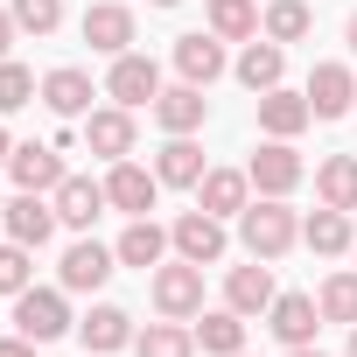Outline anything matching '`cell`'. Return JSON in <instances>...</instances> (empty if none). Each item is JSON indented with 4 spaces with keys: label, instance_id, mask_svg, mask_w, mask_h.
<instances>
[{
    "label": "cell",
    "instance_id": "obj_18",
    "mask_svg": "<svg viewBox=\"0 0 357 357\" xmlns=\"http://www.w3.org/2000/svg\"><path fill=\"white\" fill-rule=\"evenodd\" d=\"M266 329H273L287 350H301V343H315V329H322V301H315V294H273Z\"/></svg>",
    "mask_w": 357,
    "mask_h": 357
},
{
    "label": "cell",
    "instance_id": "obj_36",
    "mask_svg": "<svg viewBox=\"0 0 357 357\" xmlns=\"http://www.w3.org/2000/svg\"><path fill=\"white\" fill-rule=\"evenodd\" d=\"M15 36H22V22H15V8H0V63L15 56Z\"/></svg>",
    "mask_w": 357,
    "mask_h": 357
},
{
    "label": "cell",
    "instance_id": "obj_4",
    "mask_svg": "<svg viewBox=\"0 0 357 357\" xmlns=\"http://www.w3.org/2000/svg\"><path fill=\"white\" fill-rule=\"evenodd\" d=\"M112 273H119V252L98 245V238H77V245H63V259H56V287H63V294H98Z\"/></svg>",
    "mask_w": 357,
    "mask_h": 357
},
{
    "label": "cell",
    "instance_id": "obj_5",
    "mask_svg": "<svg viewBox=\"0 0 357 357\" xmlns=\"http://www.w3.org/2000/svg\"><path fill=\"white\" fill-rule=\"evenodd\" d=\"M105 98H112V105H126V112L154 105V98H161V63H154V56H140V50L112 56V70H105Z\"/></svg>",
    "mask_w": 357,
    "mask_h": 357
},
{
    "label": "cell",
    "instance_id": "obj_39",
    "mask_svg": "<svg viewBox=\"0 0 357 357\" xmlns=\"http://www.w3.org/2000/svg\"><path fill=\"white\" fill-rule=\"evenodd\" d=\"M343 43H350V56H357V15H350V29H343Z\"/></svg>",
    "mask_w": 357,
    "mask_h": 357
},
{
    "label": "cell",
    "instance_id": "obj_13",
    "mask_svg": "<svg viewBox=\"0 0 357 357\" xmlns=\"http://www.w3.org/2000/svg\"><path fill=\"white\" fill-rule=\"evenodd\" d=\"M77 29H84V43L98 56H126L133 50V8H119V0H91Z\"/></svg>",
    "mask_w": 357,
    "mask_h": 357
},
{
    "label": "cell",
    "instance_id": "obj_14",
    "mask_svg": "<svg viewBox=\"0 0 357 357\" xmlns=\"http://www.w3.org/2000/svg\"><path fill=\"white\" fill-rule=\"evenodd\" d=\"M231 77H238V84H245L252 98H259V91H273V84H287V43H273V36L259 43V36H252V43L238 50Z\"/></svg>",
    "mask_w": 357,
    "mask_h": 357
},
{
    "label": "cell",
    "instance_id": "obj_17",
    "mask_svg": "<svg viewBox=\"0 0 357 357\" xmlns=\"http://www.w3.org/2000/svg\"><path fill=\"white\" fill-rule=\"evenodd\" d=\"M273 259H245V266H231L225 273V308H238V315H266L273 308Z\"/></svg>",
    "mask_w": 357,
    "mask_h": 357
},
{
    "label": "cell",
    "instance_id": "obj_41",
    "mask_svg": "<svg viewBox=\"0 0 357 357\" xmlns=\"http://www.w3.org/2000/svg\"><path fill=\"white\" fill-rule=\"evenodd\" d=\"M147 8H183V0H147Z\"/></svg>",
    "mask_w": 357,
    "mask_h": 357
},
{
    "label": "cell",
    "instance_id": "obj_23",
    "mask_svg": "<svg viewBox=\"0 0 357 357\" xmlns=\"http://www.w3.org/2000/svg\"><path fill=\"white\" fill-rule=\"evenodd\" d=\"M91 98H98V84H91V70H77V63H63V70L43 77V105H50L56 119H84Z\"/></svg>",
    "mask_w": 357,
    "mask_h": 357
},
{
    "label": "cell",
    "instance_id": "obj_40",
    "mask_svg": "<svg viewBox=\"0 0 357 357\" xmlns=\"http://www.w3.org/2000/svg\"><path fill=\"white\" fill-rule=\"evenodd\" d=\"M287 357H322V350H315V343H301V350H287Z\"/></svg>",
    "mask_w": 357,
    "mask_h": 357
},
{
    "label": "cell",
    "instance_id": "obj_42",
    "mask_svg": "<svg viewBox=\"0 0 357 357\" xmlns=\"http://www.w3.org/2000/svg\"><path fill=\"white\" fill-rule=\"evenodd\" d=\"M350 357H357V322H350Z\"/></svg>",
    "mask_w": 357,
    "mask_h": 357
},
{
    "label": "cell",
    "instance_id": "obj_22",
    "mask_svg": "<svg viewBox=\"0 0 357 357\" xmlns=\"http://www.w3.org/2000/svg\"><path fill=\"white\" fill-rule=\"evenodd\" d=\"M50 204H56V218H63L70 231H91V225L112 211V204H105V183H91V175H63Z\"/></svg>",
    "mask_w": 357,
    "mask_h": 357
},
{
    "label": "cell",
    "instance_id": "obj_35",
    "mask_svg": "<svg viewBox=\"0 0 357 357\" xmlns=\"http://www.w3.org/2000/svg\"><path fill=\"white\" fill-rule=\"evenodd\" d=\"M8 8H15L22 36H56L63 29V0H8Z\"/></svg>",
    "mask_w": 357,
    "mask_h": 357
},
{
    "label": "cell",
    "instance_id": "obj_10",
    "mask_svg": "<svg viewBox=\"0 0 357 357\" xmlns=\"http://www.w3.org/2000/svg\"><path fill=\"white\" fill-rule=\"evenodd\" d=\"M105 204H112V211H126V218H147V211L161 204V175H154V168H140L133 154H126V161H112V175H105Z\"/></svg>",
    "mask_w": 357,
    "mask_h": 357
},
{
    "label": "cell",
    "instance_id": "obj_11",
    "mask_svg": "<svg viewBox=\"0 0 357 357\" xmlns=\"http://www.w3.org/2000/svg\"><path fill=\"white\" fill-rule=\"evenodd\" d=\"M133 140H140V126H133L126 105H91V112H84V147H91L98 161H126Z\"/></svg>",
    "mask_w": 357,
    "mask_h": 357
},
{
    "label": "cell",
    "instance_id": "obj_30",
    "mask_svg": "<svg viewBox=\"0 0 357 357\" xmlns=\"http://www.w3.org/2000/svg\"><path fill=\"white\" fill-rule=\"evenodd\" d=\"M211 36L218 43H252L259 36V8L252 0H211Z\"/></svg>",
    "mask_w": 357,
    "mask_h": 357
},
{
    "label": "cell",
    "instance_id": "obj_3",
    "mask_svg": "<svg viewBox=\"0 0 357 357\" xmlns=\"http://www.w3.org/2000/svg\"><path fill=\"white\" fill-rule=\"evenodd\" d=\"M154 308L175 322H197L204 315V266L197 259H161L154 266Z\"/></svg>",
    "mask_w": 357,
    "mask_h": 357
},
{
    "label": "cell",
    "instance_id": "obj_25",
    "mask_svg": "<svg viewBox=\"0 0 357 357\" xmlns=\"http://www.w3.org/2000/svg\"><path fill=\"white\" fill-rule=\"evenodd\" d=\"M301 245L308 252H322V259H343L357 238H350V211H329V204H315L308 218H301Z\"/></svg>",
    "mask_w": 357,
    "mask_h": 357
},
{
    "label": "cell",
    "instance_id": "obj_43",
    "mask_svg": "<svg viewBox=\"0 0 357 357\" xmlns=\"http://www.w3.org/2000/svg\"><path fill=\"white\" fill-rule=\"evenodd\" d=\"M238 357H245V350H238Z\"/></svg>",
    "mask_w": 357,
    "mask_h": 357
},
{
    "label": "cell",
    "instance_id": "obj_2",
    "mask_svg": "<svg viewBox=\"0 0 357 357\" xmlns=\"http://www.w3.org/2000/svg\"><path fill=\"white\" fill-rule=\"evenodd\" d=\"M77 322H70V294L63 287H22L15 294V336H29V343H56V336H70Z\"/></svg>",
    "mask_w": 357,
    "mask_h": 357
},
{
    "label": "cell",
    "instance_id": "obj_19",
    "mask_svg": "<svg viewBox=\"0 0 357 357\" xmlns=\"http://www.w3.org/2000/svg\"><path fill=\"white\" fill-rule=\"evenodd\" d=\"M133 336H140V329H133V315H126L119 301H98V308H91L84 322H77V343H84L91 357H112V350H133Z\"/></svg>",
    "mask_w": 357,
    "mask_h": 357
},
{
    "label": "cell",
    "instance_id": "obj_9",
    "mask_svg": "<svg viewBox=\"0 0 357 357\" xmlns=\"http://www.w3.org/2000/svg\"><path fill=\"white\" fill-rule=\"evenodd\" d=\"M168 238H175V259H197V266H218L225 245H231L225 218H211V211H183V218L168 225Z\"/></svg>",
    "mask_w": 357,
    "mask_h": 357
},
{
    "label": "cell",
    "instance_id": "obj_37",
    "mask_svg": "<svg viewBox=\"0 0 357 357\" xmlns=\"http://www.w3.org/2000/svg\"><path fill=\"white\" fill-rule=\"evenodd\" d=\"M0 357H36V343L29 336H0Z\"/></svg>",
    "mask_w": 357,
    "mask_h": 357
},
{
    "label": "cell",
    "instance_id": "obj_27",
    "mask_svg": "<svg viewBox=\"0 0 357 357\" xmlns=\"http://www.w3.org/2000/svg\"><path fill=\"white\" fill-rule=\"evenodd\" d=\"M197 350H204V357H238V350H245V315H238V308L197 315Z\"/></svg>",
    "mask_w": 357,
    "mask_h": 357
},
{
    "label": "cell",
    "instance_id": "obj_32",
    "mask_svg": "<svg viewBox=\"0 0 357 357\" xmlns=\"http://www.w3.org/2000/svg\"><path fill=\"white\" fill-rule=\"evenodd\" d=\"M36 98H43V84H36V70L8 56V63H0V119H8V112H22V105H36Z\"/></svg>",
    "mask_w": 357,
    "mask_h": 357
},
{
    "label": "cell",
    "instance_id": "obj_24",
    "mask_svg": "<svg viewBox=\"0 0 357 357\" xmlns=\"http://www.w3.org/2000/svg\"><path fill=\"white\" fill-rule=\"evenodd\" d=\"M154 175H161V190H197L204 183V147L190 133H168L161 154H154Z\"/></svg>",
    "mask_w": 357,
    "mask_h": 357
},
{
    "label": "cell",
    "instance_id": "obj_12",
    "mask_svg": "<svg viewBox=\"0 0 357 357\" xmlns=\"http://www.w3.org/2000/svg\"><path fill=\"white\" fill-rule=\"evenodd\" d=\"M175 70H183V84H218L225 70H231V56H225V43L211 36V29H190V36H175Z\"/></svg>",
    "mask_w": 357,
    "mask_h": 357
},
{
    "label": "cell",
    "instance_id": "obj_33",
    "mask_svg": "<svg viewBox=\"0 0 357 357\" xmlns=\"http://www.w3.org/2000/svg\"><path fill=\"white\" fill-rule=\"evenodd\" d=\"M22 287H36V245L0 238V294H22Z\"/></svg>",
    "mask_w": 357,
    "mask_h": 357
},
{
    "label": "cell",
    "instance_id": "obj_1",
    "mask_svg": "<svg viewBox=\"0 0 357 357\" xmlns=\"http://www.w3.org/2000/svg\"><path fill=\"white\" fill-rule=\"evenodd\" d=\"M238 245H245V259H280V252H294V245H301V218L287 211V197H252V204L238 211Z\"/></svg>",
    "mask_w": 357,
    "mask_h": 357
},
{
    "label": "cell",
    "instance_id": "obj_34",
    "mask_svg": "<svg viewBox=\"0 0 357 357\" xmlns=\"http://www.w3.org/2000/svg\"><path fill=\"white\" fill-rule=\"evenodd\" d=\"M315 301H322V322H343V329H350V322H357V273H329Z\"/></svg>",
    "mask_w": 357,
    "mask_h": 357
},
{
    "label": "cell",
    "instance_id": "obj_21",
    "mask_svg": "<svg viewBox=\"0 0 357 357\" xmlns=\"http://www.w3.org/2000/svg\"><path fill=\"white\" fill-rule=\"evenodd\" d=\"M252 204V175L245 168H204V183H197V211H211V218H238Z\"/></svg>",
    "mask_w": 357,
    "mask_h": 357
},
{
    "label": "cell",
    "instance_id": "obj_15",
    "mask_svg": "<svg viewBox=\"0 0 357 357\" xmlns=\"http://www.w3.org/2000/svg\"><path fill=\"white\" fill-rule=\"evenodd\" d=\"M308 105H315V119L357 112V70H350V63H315V70H308Z\"/></svg>",
    "mask_w": 357,
    "mask_h": 357
},
{
    "label": "cell",
    "instance_id": "obj_29",
    "mask_svg": "<svg viewBox=\"0 0 357 357\" xmlns=\"http://www.w3.org/2000/svg\"><path fill=\"white\" fill-rule=\"evenodd\" d=\"M133 357H197V329H183L175 315H161V322H147L133 336Z\"/></svg>",
    "mask_w": 357,
    "mask_h": 357
},
{
    "label": "cell",
    "instance_id": "obj_28",
    "mask_svg": "<svg viewBox=\"0 0 357 357\" xmlns=\"http://www.w3.org/2000/svg\"><path fill=\"white\" fill-rule=\"evenodd\" d=\"M315 204L357 211V154H329V161L315 168Z\"/></svg>",
    "mask_w": 357,
    "mask_h": 357
},
{
    "label": "cell",
    "instance_id": "obj_8",
    "mask_svg": "<svg viewBox=\"0 0 357 357\" xmlns=\"http://www.w3.org/2000/svg\"><path fill=\"white\" fill-rule=\"evenodd\" d=\"M245 175H252V190H259V197H294V190H301V175H308V161L294 154V140H266V147L245 161Z\"/></svg>",
    "mask_w": 357,
    "mask_h": 357
},
{
    "label": "cell",
    "instance_id": "obj_38",
    "mask_svg": "<svg viewBox=\"0 0 357 357\" xmlns=\"http://www.w3.org/2000/svg\"><path fill=\"white\" fill-rule=\"evenodd\" d=\"M15 161V133H8V119H0V168Z\"/></svg>",
    "mask_w": 357,
    "mask_h": 357
},
{
    "label": "cell",
    "instance_id": "obj_20",
    "mask_svg": "<svg viewBox=\"0 0 357 357\" xmlns=\"http://www.w3.org/2000/svg\"><path fill=\"white\" fill-rule=\"evenodd\" d=\"M147 112H154L161 133H197V126L211 119V98H204V84H161V98H154Z\"/></svg>",
    "mask_w": 357,
    "mask_h": 357
},
{
    "label": "cell",
    "instance_id": "obj_6",
    "mask_svg": "<svg viewBox=\"0 0 357 357\" xmlns=\"http://www.w3.org/2000/svg\"><path fill=\"white\" fill-rule=\"evenodd\" d=\"M56 225H63V218H56V204H50V197H36V190H15L8 204H0V231L22 238V245H36V252L56 238Z\"/></svg>",
    "mask_w": 357,
    "mask_h": 357
},
{
    "label": "cell",
    "instance_id": "obj_16",
    "mask_svg": "<svg viewBox=\"0 0 357 357\" xmlns=\"http://www.w3.org/2000/svg\"><path fill=\"white\" fill-rule=\"evenodd\" d=\"M301 126H315V105H308V91H287V84L259 91V133H266V140H294Z\"/></svg>",
    "mask_w": 357,
    "mask_h": 357
},
{
    "label": "cell",
    "instance_id": "obj_7",
    "mask_svg": "<svg viewBox=\"0 0 357 357\" xmlns=\"http://www.w3.org/2000/svg\"><path fill=\"white\" fill-rule=\"evenodd\" d=\"M8 175H15V190H36V197H56V183H63V147L56 140H15V161H8Z\"/></svg>",
    "mask_w": 357,
    "mask_h": 357
},
{
    "label": "cell",
    "instance_id": "obj_31",
    "mask_svg": "<svg viewBox=\"0 0 357 357\" xmlns=\"http://www.w3.org/2000/svg\"><path fill=\"white\" fill-rule=\"evenodd\" d=\"M315 29V15H308V0H273V8L259 15V36H273V43H301Z\"/></svg>",
    "mask_w": 357,
    "mask_h": 357
},
{
    "label": "cell",
    "instance_id": "obj_26",
    "mask_svg": "<svg viewBox=\"0 0 357 357\" xmlns=\"http://www.w3.org/2000/svg\"><path fill=\"white\" fill-rule=\"evenodd\" d=\"M168 245H175V238H168L154 218H133V225L119 231V245H112V252H119V266H140V273H147V266H161V259H168Z\"/></svg>",
    "mask_w": 357,
    "mask_h": 357
}]
</instances>
